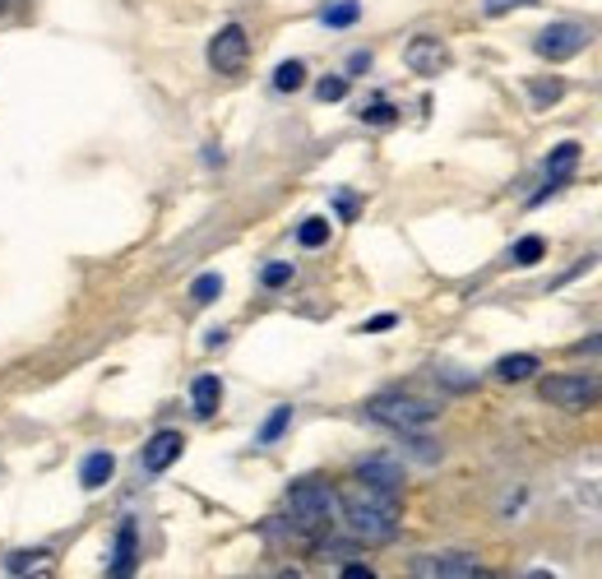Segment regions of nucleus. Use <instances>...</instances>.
<instances>
[{
	"instance_id": "1",
	"label": "nucleus",
	"mask_w": 602,
	"mask_h": 579,
	"mask_svg": "<svg viewBox=\"0 0 602 579\" xmlns=\"http://www.w3.org/2000/svg\"><path fill=\"white\" fill-rule=\"evenodd\" d=\"M339 515L348 524L352 538L362 543H390L398 533V496L381 492V487L357 482L348 496H339Z\"/></svg>"
},
{
	"instance_id": "2",
	"label": "nucleus",
	"mask_w": 602,
	"mask_h": 579,
	"mask_svg": "<svg viewBox=\"0 0 602 579\" xmlns=\"http://www.w3.org/2000/svg\"><path fill=\"white\" fill-rule=\"evenodd\" d=\"M287 515H293L297 528L320 533L333 524V515H339V492L320 478H302V482L287 487Z\"/></svg>"
},
{
	"instance_id": "3",
	"label": "nucleus",
	"mask_w": 602,
	"mask_h": 579,
	"mask_svg": "<svg viewBox=\"0 0 602 579\" xmlns=\"http://www.w3.org/2000/svg\"><path fill=\"white\" fill-rule=\"evenodd\" d=\"M538 394L561 413H589L602 404V375L593 371H570V375H547Z\"/></svg>"
},
{
	"instance_id": "4",
	"label": "nucleus",
	"mask_w": 602,
	"mask_h": 579,
	"mask_svg": "<svg viewBox=\"0 0 602 579\" xmlns=\"http://www.w3.org/2000/svg\"><path fill=\"white\" fill-rule=\"evenodd\" d=\"M366 413L381 422V427H394V431L413 436V431H422V427H431L440 408L427 404V398H413V394H375L371 404H366Z\"/></svg>"
},
{
	"instance_id": "5",
	"label": "nucleus",
	"mask_w": 602,
	"mask_h": 579,
	"mask_svg": "<svg viewBox=\"0 0 602 579\" xmlns=\"http://www.w3.org/2000/svg\"><path fill=\"white\" fill-rule=\"evenodd\" d=\"M593 42V29L589 24H574V19H561V24H547L538 37H533V52L543 61H570L579 56Z\"/></svg>"
},
{
	"instance_id": "6",
	"label": "nucleus",
	"mask_w": 602,
	"mask_h": 579,
	"mask_svg": "<svg viewBox=\"0 0 602 579\" xmlns=\"http://www.w3.org/2000/svg\"><path fill=\"white\" fill-rule=\"evenodd\" d=\"M247 56H251V37H247V29H241V24L218 29V37L209 42V65L218 75H241Z\"/></svg>"
},
{
	"instance_id": "7",
	"label": "nucleus",
	"mask_w": 602,
	"mask_h": 579,
	"mask_svg": "<svg viewBox=\"0 0 602 579\" xmlns=\"http://www.w3.org/2000/svg\"><path fill=\"white\" fill-rule=\"evenodd\" d=\"M574 167H579V144H574V140L556 144V149H551V159H547V182H543L538 195H533V205H543V199H551L556 190H566V182L574 176Z\"/></svg>"
},
{
	"instance_id": "8",
	"label": "nucleus",
	"mask_w": 602,
	"mask_h": 579,
	"mask_svg": "<svg viewBox=\"0 0 602 579\" xmlns=\"http://www.w3.org/2000/svg\"><path fill=\"white\" fill-rule=\"evenodd\" d=\"M404 61H408V70L413 75H440L445 65H450V52H445V42L440 37H413L408 42V52H404Z\"/></svg>"
},
{
	"instance_id": "9",
	"label": "nucleus",
	"mask_w": 602,
	"mask_h": 579,
	"mask_svg": "<svg viewBox=\"0 0 602 579\" xmlns=\"http://www.w3.org/2000/svg\"><path fill=\"white\" fill-rule=\"evenodd\" d=\"M357 482L381 487V492H394V496H398V487H404V469H398L394 459L375 455V459H362V463H357Z\"/></svg>"
},
{
	"instance_id": "10",
	"label": "nucleus",
	"mask_w": 602,
	"mask_h": 579,
	"mask_svg": "<svg viewBox=\"0 0 602 579\" xmlns=\"http://www.w3.org/2000/svg\"><path fill=\"white\" fill-rule=\"evenodd\" d=\"M182 445H186L182 431H158V436L144 445V469H149V473H167L172 463L182 459Z\"/></svg>"
},
{
	"instance_id": "11",
	"label": "nucleus",
	"mask_w": 602,
	"mask_h": 579,
	"mask_svg": "<svg viewBox=\"0 0 602 579\" xmlns=\"http://www.w3.org/2000/svg\"><path fill=\"white\" fill-rule=\"evenodd\" d=\"M135 566H140V533L135 524H121L117 551H111V579H135Z\"/></svg>"
},
{
	"instance_id": "12",
	"label": "nucleus",
	"mask_w": 602,
	"mask_h": 579,
	"mask_svg": "<svg viewBox=\"0 0 602 579\" xmlns=\"http://www.w3.org/2000/svg\"><path fill=\"white\" fill-rule=\"evenodd\" d=\"M111 473H117V459H111L107 450L88 455V459L79 463V482L88 487V492H98V487H107V482H111Z\"/></svg>"
},
{
	"instance_id": "13",
	"label": "nucleus",
	"mask_w": 602,
	"mask_h": 579,
	"mask_svg": "<svg viewBox=\"0 0 602 579\" xmlns=\"http://www.w3.org/2000/svg\"><path fill=\"white\" fill-rule=\"evenodd\" d=\"M190 404H195L199 417L218 413V404H222V381H218V375H199V381L190 385Z\"/></svg>"
},
{
	"instance_id": "14",
	"label": "nucleus",
	"mask_w": 602,
	"mask_h": 579,
	"mask_svg": "<svg viewBox=\"0 0 602 579\" xmlns=\"http://www.w3.org/2000/svg\"><path fill=\"white\" fill-rule=\"evenodd\" d=\"M492 371H496V381L519 385V381H528V375L538 371V358H533V352H510V358H501Z\"/></svg>"
},
{
	"instance_id": "15",
	"label": "nucleus",
	"mask_w": 602,
	"mask_h": 579,
	"mask_svg": "<svg viewBox=\"0 0 602 579\" xmlns=\"http://www.w3.org/2000/svg\"><path fill=\"white\" fill-rule=\"evenodd\" d=\"M473 575H478V556L468 551H450L436 561V579H473Z\"/></svg>"
},
{
	"instance_id": "16",
	"label": "nucleus",
	"mask_w": 602,
	"mask_h": 579,
	"mask_svg": "<svg viewBox=\"0 0 602 579\" xmlns=\"http://www.w3.org/2000/svg\"><path fill=\"white\" fill-rule=\"evenodd\" d=\"M325 24L329 29H348V24H357V19H362V6H357V0H333V6H325Z\"/></svg>"
},
{
	"instance_id": "17",
	"label": "nucleus",
	"mask_w": 602,
	"mask_h": 579,
	"mask_svg": "<svg viewBox=\"0 0 602 579\" xmlns=\"http://www.w3.org/2000/svg\"><path fill=\"white\" fill-rule=\"evenodd\" d=\"M543 237H519L515 247H510V264H519V270H528V264H538L543 260Z\"/></svg>"
},
{
	"instance_id": "18",
	"label": "nucleus",
	"mask_w": 602,
	"mask_h": 579,
	"mask_svg": "<svg viewBox=\"0 0 602 579\" xmlns=\"http://www.w3.org/2000/svg\"><path fill=\"white\" fill-rule=\"evenodd\" d=\"M302 84H306V65L302 61H283L278 70H274V88H278V94H297Z\"/></svg>"
},
{
	"instance_id": "19",
	"label": "nucleus",
	"mask_w": 602,
	"mask_h": 579,
	"mask_svg": "<svg viewBox=\"0 0 602 579\" xmlns=\"http://www.w3.org/2000/svg\"><path fill=\"white\" fill-rule=\"evenodd\" d=\"M297 241H302V247H310V251L325 247V241H329V218H306L297 228Z\"/></svg>"
},
{
	"instance_id": "20",
	"label": "nucleus",
	"mask_w": 602,
	"mask_h": 579,
	"mask_svg": "<svg viewBox=\"0 0 602 579\" xmlns=\"http://www.w3.org/2000/svg\"><path fill=\"white\" fill-rule=\"evenodd\" d=\"M218 293H222V278H218V274H199V278L190 283V302H195V306L218 302Z\"/></svg>"
},
{
	"instance_id": "21",
	"label": "nucleus",
	"mask_w": 602,
	"mask_h": 579,
	"mask_svg": "<svg viewBox=\"0 0 602 579\" xmlns=\"http://www.w3.org/2000/svg\"><path fill=\"white\" fill-rule=\"evenodd\" d=\"M287 422H293V408H274V413H270V422H264V427H260V436H255V440H260V445H274V440L287 431Z\"/></svg>"
},
{
	"instance_id": "22",
	"label": "nucleus",
	"mask_w": 602,
	"mask_h": 579,
	"mask_svg": "<svg viewBox=\"0 0 602 579\" xmlns=\"http://www.w3.org/2000/svg\"><path fill=\"white\" fill-rule=\"evenodd\" d=\"M316 98H320V102H339V98H348V75H329V79H320V84H316Z\"/></svg>"
},
{
	"instance_id": "23",
	"label": "nucleus",
	"mask_w": 602,
	"mask_h": 579,
	"mask_svg": "<svg viewBox=\"0 0 602 579\" xmlns=\"http://www.w3.org/2000/svg\"><path fill=\"white\" fill-rule=\"evenodd\" d=\"M528 94H533V102H538V107H547V102H556L566 94V84L561 79H538V84H528Z\"/></svg>"
},
{
	"instance_id": "24",
	"label": "nucleus",
	"mask_w": 602,
	"mask_h": 579,
	"mask_svg": "<svg viewBox=\"0 0 602 579\" xmlns=\"http://www.w3.org/2000/svg\"><path fill=\"white\" fill-rule=\"evenodd\" d=\"M362 121H366V125H390V121H394V107H390V102H371V107L362 111Z\"/></svg>"
},
{
	"instance_id": "25",
	"label": "nucleus",
	"mask_w": 602,
	"mask_h": 579,
	"mask_svg": "<svg viewBox=\"0 0 602 579\" xmlns=\"http://www.w3.org/2000/svg\"><path fill=\"white\" fill-rule=\"evenodd\" d=\"M264 287H283L287 278H293V264H264Z\"/></svg>"
},
{
	"instance_id": "26",
	"label": "nucleus",
	"mask_w": 602,
	"mask_h": 579,
	"mask_svg": "<svg viewBox=\"0 0 602 579\" xmlns=\"http://www.w3.org/2000/svg\"><path fill=\"white\" fill-rule=\"evenodd\" d=\"M524 6H538V0H486V14H492V19H501V14H510V10H524Z\"/></svg>"
},
{
	"instance_id": "27",
	"label": "nucleus",
	"mask_w": 602,
	"mask_h": 579,
	"mask_svg": "<svg viewBox=\"0 0 602 579\" xmlns=\"http://www.w3.org/2000/svg\"><path fill=\"white\" fill-rule=\"evenodd\" d=\"M394 325H398V316H375V320L362 325V334H381V329H394Z\"/></svg>"
},
{
	"instance_id": "28",
	"label": "nucleus",
	"mask_w": 602,
	"mask_h": 579,
	"mask_svg": "<svg viewBox=\"0 0 602 579\" xmlns=\"http://www.w3.org/2000/svg\"><path fill=\"white\" fill-rule=\"evenodd\" d=\"M19 579H56V575H52L47 561H37V566H29V570H19Z\"/></svg>"
},
{
	"instance_id": "29",
	"label": "nucleus",
	"mask_w": 602,
	"mask_h": 579,
	"mask_svg": "<svg viewBox=\"0 0 602 579\" xmlns=\"http://www.w3.org/2000/svg\"><path fill=\"white\" fill-rule=\"evenodd\" d=\"M574 352H589V358H602V334H598V339H584V343H574Z\"/></svg>"
},
{
	"instance_id": "30",
	"label": "nucleus",
	"mask_w": 602,
	"mask_h": 579,
	"mask_svg": "<svg viewBox=\"0 0 602 579\" xmlns=\"http://www.w3.org/2000/svg\"><path fill=\"white\" fill-rule=\"evenodd\" d=\"M343 579H375L366 566H343Z\"/></svg>"
},
{
	"instance_id": "31",
	"label": "nucleus",
	"mask_w": 602,
	"mask_h": 579,
	"mask_svg": "<svg viewBox=\"0 0 602 579\" xmlns=\"http://www.w3.org/2000/svg\"><path fill=\"white\" fill-rule=\"evenodd\" d=\"M339 214H343V218L357 214V199H352V195H339Z\"/></svg>"
},
{
	"instance_id": "32",
	"label": "nucleus",
	"mask_w": 602,
	"mask_h": 579,
	"mask_svg": "<svg viewBox=\"0 0 602 579\" xmlns=\"http://www.w3.org/2000/svg\"><path fill=\"white\" fill-rule=\"evenodd\" d=\"M366 65H371V56H366V52H357V56L348 61V70H366Z\"/></svg>"
},
{
	"instance_id": "33",
	"label": "nucleus",
	"mask_w": 602,
	"mask_h": 579,
	"mask_svg": "<svg viewBox=\"0 0 602 579\" xmlns=\"http://www.w3.org/2000/svg\"><path fill=\"white\" fill-rule=\"evenodd\" d=\"M524 579H556V575H551V570H528Z\"/></svg>"
},
{
	"instance_id": "34",
	"label": "nucleus",
	"mask_w": 602,
	"mask_h": 579,
	"mask_svg": "<svg viewBox=\"0 0 602 579\" xmlns=\"http://www.w3.org/2000/svg\"><path fill=\"white\" fill-rule=\"evenodd\" d=\"M473 579H496V575H492V570H482V566H478V575H473Z\"/></svg>"
},
{
	"instance_id": "35",
	"label": "nucleus",
	"mask_w": 602,
	"mask_h": 579,
	"mask_svg": "<svg viewBox=\"0 0 602 579\" xmlns=\"http://www.w3.org/2000/svg\"><path fill=\"white\" fill-rule=\"evenodd\" d=\"M10 6H14V0H0V14H6V10H10Z\"/></svg>"
}]
</instances>
